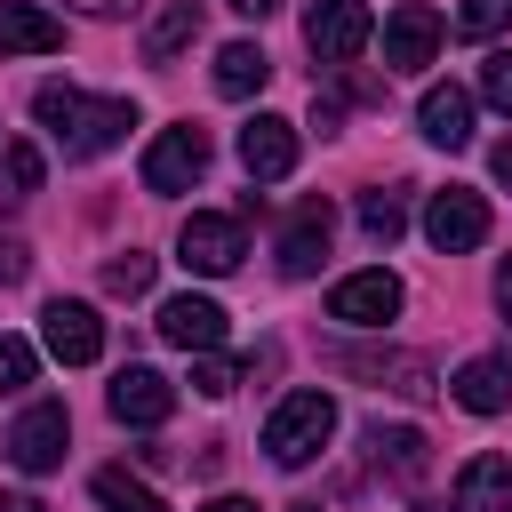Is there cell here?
I'll return each mask as SVG.
<instances>
[{"instance_id": "cell-1", "label": "cell", "mask_w": 512, "mask_h": 512, "mask_svg": "<svg viewBox=\"0 0 512 512\" xmlns=\"http://www.w3.org/2000/svg\"><path fill=\"white\" fill-rule=\"evenodd\" d=\"M32 112H40V128L64 144V160H96V152H112V144L136 128V104H128V96H80L72 80H48V88L32 96Z\"/></svg>"}, {"instance_id": "cell-21", "label": "cell", "mask_w": 512, "mask_h": 512, "mask_svg": "<svg viewBox=\"0 0 512 512\" xmlns=\"http://www.w3.org/2000/svg\"><path fill=\"white\" fill-rule=\"evenodd\" d=\"M184 40H200V0H168V8L152 16V32H144V56H152V64H168Z\"/></svg>"}, {"instance_id": "cell-24", "label": "cell", "mask_w": 512, "mask_h": 512, "mask_svg": "<svg viewBox=\"0 0 512 512\" xmlns=\"http://www.w3.org/2000/svg\"><path fill=\"white\" fill-rule=\"evenodd\" d=\"M96 504H104V512H168V504H160L144 480H128L120 464H104V472H96Z\"/></svg>"}, {"instance_id": "cell-7", "label": "cell", "mask_w": 512, "mask_h": 512, "mask_svg": "<svg viewBox=\"0 0 512 512\" xmlns=\"http://www.w3.org/2000/svg\"><path fill=\"white\" fill-rule=\"evenodd\" d=\"M368 8L360 0H312V16H304V48L320 56V64H352L360 48H368Z\"/></svg>"}, {"instance_id": "cell-23", "label": "cell", "mask_w": 512, "mask_h": 512, "mask_svg": "<svg viewBox=\"0 0 512 512\" xmlns=\"http://www.w3.org/2000/svg\"><path fill=\"white\" fill-rule=\"evenodd\" d=\"M360 232H368L376 248H392V240L408 232V200H400V192H384V184H376V192H360Z\"/></svg>"}, {"instance_id": "cell-12", "label": "cell", "mask_w": 512, "mask_h": 512, "mask_svg": "<svg viewBox=\"0 0 512 512\" xmlns=\"http://www.w3.org/2000/svg\"><path fill=\"white\" fill-rule=\"evenodd\" d=\"M432 48H440V16H432L424 0H400L392 24H384V64H392V72H424Z\"/></svg>"}, {"instance_id": "cell-18", "label": "cell", "mask_w": 512, "mask_h": 512, "mask_svg": "<svg viewBox=\"0 0 512 512\" xmlns=\"http://www.w3.org/2000/svg\"><path fill=\"white\" fill-rule=\"evenodd\" d=\"M456 512H512V456H472L456 472Z\"/></svg>"}, {"instance_id": "cell-5", "label": "cell", "mask_w": 512, "mask_h": 512, "mask_svg": "<svg viewBox=\"0 0 512 512\" xmlns=\"http://www.w3.org/2000/svg\"><path fill=\"white\" fill-rule=\"evenodd\" d=\"M64 440H72L64 400H32V408L8 424V464H16V472H56V464H64Z\"/></svg>"}, {"instance_id": "cell-35", "label": "cell", "mask_w": 512, "mask_h": 512, "mask_svg": "<svg viewBox=\"0 0 512 512\" xmlns=\"http://www.w3.org/2000/svg\"><path fill=\"white\" fill-rule=\"evenodd\" d=\"M0 512H48L40 496H0Z\"/></svg>"}, {"instance_id": "cell-28", "label": "cell", "mask_w": 512, "mask_h": 512, "mask_svg": "<svg viewBox=\"0 0 512 512\" xmlns=\"http://www.w3.org/2000/svg\"><path fill=\"white\" fill-rule=\"evenodd\" d=\"M40 376V360H32V344L24 336H0V392H24Z\"/></svg>"}, {"instance_id": "cell-17", "label": "cell", "mask_w": 512, "mask_h": 512, "mask_svg": "<svg viewBox=\"0 0 512 512\" xmlns=\"http://www.w3.org/2000/svg\"><path fill=\"white\" fill-rule=\"evenodd\" d=\"M416 120H424V136L432 144H448V152H464L472 144V88H424V104H416Z\"/></svg>"}, {"instance_id": "cell-19", "label": "cell", "mask_w": 512, "mask_h": 512, "mask_svg": "<svg viewBox=\"0 0 512 512\" xmlns=\"http://www.w3.org/2000/svg\"><path fill=\"white\" fill-rule=\"evenodd\" d=\"M368 448H376V464H384L392 480H424V464H432V440H424L416 424H376Z\"/></svg>"}, {"instance_id": "cell-38", "label": "cell", "mask_w": 512, "mask_h": 512, "mask_svg": "<svg viewBox=\"0 0 512 512\" xmlns=\"http://www.w3.org/2000/svg\"><path fill=\"white\" fill-rule=\"evenodd\" d=\"M288 512H320V504H288Z\"/></svg>"}, {"instance_id": "cell-32", "label": "cell", "mask_w": 512, "mask_h": 512, "mask_svg": "<svg viewBox=\"0 0 512 512\" xmlns=\"http://www.w3.org/2000/svg\"><path fill=\"white\" fill-rule=\"evenodd\" d=\"M496 312H504V320H512V256H504V264H496Z\"/></svg>"}, {"instance_id": "cell-10", "label": "cell", "mask_w": 512, "mask_h": 512, "mask_svg": "<svg viewBox=\"0 0 512 512\" xmlns=\"http://www.w3.org/2000/svg\"><path fill=\"white\" fill-rule=\"evenodd\" d=\"M240 168H248L256 184H280V176L296 168V120H280V112H256V120L240 128Z\"/></svg>"}, {"instance_id": "cell-37", "label": "cell", "mask_w": 512, "mask_h": 512, "mask_svg": "<svg viewBox=\"0 0 512 512\" xmlns=\"http://www.w3.org/2000/svg\"><path fill=\"white\" fill-rule=\"evenodd\" d=\"M232 8H240V16H272L280 0H232Z\"/></svg>"}, {"instance_id": "cell-6", "label": "cell", "mask_w": 512, "mask_h": 512, "mask_svg": "<svg viewBox=\"0 0 512 512\" xmlns=\"http://www.w3.org/2000/svg\"><path fill=\"white\" fill-rule=\"evenodd\" d=\"M424 240H432L440 256H464V248H480V240H488V200H480L472 184H448V192H432V208H424Z\"/></svg>"}, {"instance_id": "cell-16", "label": "cell", "mask_w": 512, "mask_h": 512, "mask_svg": "<svg viewBox=\"0 0 512 512\" xmlns=\"http://www.w3.org/2000/svg\"><path fill=\"white\" fill-rule=\"evenodd\" d=\"M64 48V24L32 0H0V56H48Z\"/></svg>"}, {"instance_id": "cell-9", "label": "cell", "mask_w": 512, "mask_h": 512, "mask_svg": "<svg viewBox=\"0 0 512 512\" xmlns=\"http://www.w3.org/2000/svg\"><path fill=\"white\" fill-rule=\"evenodd\" d=\"M400 312V280L376 264V272H352V280H336L328 288V320H344V328H384Z\"/></svg>"}, {"instance_id": "cell-30", "label": "cell", "mask_w": 512, "mask_h": 512, "mask_svg": "<svg viewBox=\"0 0 512 512\" xmlns=\"http://www.w3.org/2000/svg\"><path fill=\"white\" fill-rule=\"evenodd\" d=\"M232 384H240V376H232V360H216V352H200V368H192V392H200V400H224Z\"/></svg>"}, {"instance_id": "cell-11", "label": "cell", "mask_w": 512, "mask_h": 512, "mask_svg": "<svg viewBox=\"0 0 512 512\" xmlns=\"http://www.w3.org/2000/svg\"><path fill=\"white\" fill-rule=\"evenodd\" d=\"M104 400H112V416H120V424H144V432L176 416V384H168L160 368H120Z\"/></svg>"}, {"instance_id": "cell-33", "label": "cell", "mask_w": 512, "mask_h": 512, "mask_svg": "<svg viewBox=\"0 0 512 512\" xmlns=\"http://www.w3.org/2000/svg\"><path fill=\"white\" fill-rule=\"evenodd\" d=\"M488 168H496V176H504V184H512V136H504V144H496V152H488Z\"/></svg>"}, {"instance_id": "cell-36", "label": "cell", "mask_w": 512, "mask_h": 512, "mask_svg": "<svg viewBox=\"0 0 512 512\" xmlns=\"http://www.w3.org/2000/svg\"><path fill=\"white\" fill-rule=\"evenodd\" d=\"M88 16H120V8H136V0H80Z\"/></svg>"}, {"instance_id": "cell-3", "label": "cell", "mask_w": 512, "mask_h": 512, "mask_svg": "<svg viewBox=\"0 0 512 512\" xmlns=\"http://www.w3.org/2000/svg\"><path fill=\"white\" fill-rule=\"evenodd\" d=\"M200 176H208V128H192V120L184 128H160L152 152H144V192L168 200V192H192Z\"/></svg>"}, {"instance_id": "cell-2", "label": "cell", "mask_w": 512, "mask_h": 512, "mask_svg": "<svg viewBox=\"0 0 512 512\" xmlns=\"http://www.w3.org/2000/svg\"><path fill=\"white\" fill-rule=\"evenodd\" d=\"M328 440H336V400H328V392H288V400L272 408V424H264V456H272L280 472L312 464Z\"/></svg>"}, {"instance_id": "cell-13", "label": "cell", "mask_w": 512, "mask_h": 512, "mask_svg": "<svg viewBox=\"0 0 512 512\" xmlns=\"http://www.w3.org/2000/svg\"><path fill=\"white\" fill-rule=\"evenodd\" d=\"M224 328H232V320H224L216 296H168V304H160V336H168L176 352H216Z\"/></svg>"}, {"instance_id": "cell-26", "label": "cell", "mask_w": 512, "mask_h": 512, "mask_svg": "<svg viewBox=\"0 0 512 512\" xmlns=\"http://www.w3.org/2000/svg\"><path fill=\"white\" fill-rule=\"evenodd\" d=\"M456 32H464V40L512 32V0H464V8H456Z\"/></svg>"}, {"instance_id": "cell-14", "label": "cell", "mask_w": 512, "mask_h": 512, "mask_svg": "<svg viewBox=\"0 0 512 512\" xmlns=\"http://www.w3.org/2000/svg\"><path fill=\"white\" fill-rule=\"evenodd\" d=\"M328 232H336V208H328V200H304V208H296V224L280 232V272H288V280L320 272V256H328Z\"/></svg>"}, {"instance_id": "cell-20", "label": "cell", "mask_w": 512, "mask_h": 512, "mask_svg": "<svg viewBox=\"0 0 512 512\" xmlns=\"http://www.w3.org/2000/svg\"><path fill=\"white\" fill-rule=\"evenodd\" d=\"M272 80V56L256 48V40H232V48H216V88L224 96H256Z\"/></svg>"}, {"instance_id": "cell-4", "label": "cell", "mask_w": 512, "mask_h": 512, "mask_svg": "<svg viewBox=\"0 0 512 512\" xmlns=\"http://www.w3.org/2000/svg\"><path fill=\"white\" fill-rule=\"evenodd\" d=\"M176 256H184L200 280H224V272H240V256H248V240H240V216H208V208H192V216H184V232H176Z\"/></svg>"}, {"instance_id": "cell-25", "label": "cell", "mask_w": 512, "mask_h": 512, "mask_svg": "<svg viewBox=\"0 0 512 512\" xmlns=\"http://www.w3.org/2000/svg\"><path fill=\"white\" fill-rule=\"evenodd\" d=\"M144 288H152V256L144 248H128V256L104 264V296H144Z\"/></svg>"}, {"instance_id": "cell-22", "label": "cell", "mask_w": 512, "mask_h": 512, "mask_svg": "<svg viewBox=\"0 0 512 512\" xmlns=\"http://www.w3.org/2000/svg\"><path fill=\"white\" fill-rule=\"evenodd\" d=\"M352 376H376V384H392V392H408V400H424L432 392V368L416 360V352H392V360H344Z\"/></svg>"}, {"instance_id": "cell-15", "label": "cell", "mask_w": 512, "mask_h": 512, "mask_svg": "<svg viewBox=\"0 0 512 512\" xmlns=\"http://www.w3.org/2000/svg\"><path fill=\"white\" fill-rule=\"evenodd\" d=\"M448 392H456V408H472V416L512 408V352H480V360H464Z\"/></svg>"}, {"instance_id": "cell-8", "label": "cell", "mask_w": 512, "mask_h": 512, "mask_svg": "<svg viewBox=\"0 0 512 512\" xmlns=\"http://www.w3.org/2000/svg\"><path fill=\"white\" fill-rule=\"evenodd\" d=\"M40 344H48L64 368H88V360L104 352V320H96V304H80V296H56V304L40 312Z\"/></svg>"}, {"instance_id": "cell-34", "label": "cell", "mask_w": 512, "mask_h": 512, "mask_svg": "<svg viewBox=\"0 0 512 512\" xmlns=\"http://www.w3.org/2000/svg\"><path fill=\"white\" fill-rule=\"evenodd\" d=\"M200 512H264V504H248V496H216V504H200Z\"/></svg>"}, {"instance_id": "cell-31", "label": "cell", "mask_w": 512, "mask_h": 512, "mask_svg": "<svg viewBox=\"0 0 512 512\" xmlns=\"http://www.w3.org/2000/svg\"><path fill=\"white\" fill-rule=\"evenodd\" d=\"M24 272H32V248L24 240H0V288H16Z\"/></svg>"}, {"instance_id": "cell-29", "label": "cell", "mask_w": 512, "mask_h": 512, "mask_svg": "<svg viewBox=\"0 0 512 512\" xmlns=\"http://www.w3.org/2000/svg\"><path fill=\"white\" fill-rule=\"evenodd\" d=\"M480 96H488V104L512 120V48H496V56L480 64Z\"/></svg>"}, {"instance_id": "cell-27", "label": "cell", "mask_w": 512, "mask_h": 512, "mask_svg": "<svg viewBox=\"0 0 512 512\" xmlns=\"http://www.w3.org/2000/svg\"><path fill=\"white\" fill-rule=\"evenodd\" d=\"M0 168H8V200H32V192H40V152H32V144H8Z\"/></svg>"}]
</instances>
